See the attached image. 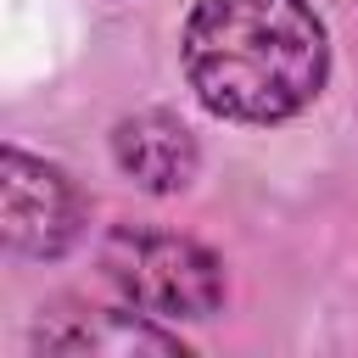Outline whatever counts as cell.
I'll list each match as a JSON object with an SVG mask.
<instances>
[{"mask_svg": "<svg viewBox=\"0 0 358 358\" xmlns=\"http://www.w3.org/2000/svg\"><path fill=\"white\" fill-rule=\"evenodd\" d=\"M112 162L151 196H173L196 179L201 151L196 134L173 117V112H134L112 129Z\"/></svg>", "mask_w": 358, "mask_h": 358, "instance_id": "obj_4", "label": "cell"}, {"mask_svg": "<svg viewBox=\"0 0 358 358\" xmlns=\"http://www.w3.org/2000/svg\"><path fill=\"white\" fill-rule=\"evenodd\" d=\"M179 56L224 123H285L330 78V34L308 0H196Z\"/></svg>", "mask_w": 358, "mask_h": 358, "instance_id": "obj_1", "label": "cell"}, {"mask_svg": "<svg viewBox=\"0 0 358 358\" xmlns=\"http://www.w3.org/2000/svg\"><path fill=\"white\" fill-rule=\"evenodd\" d=\"M34 347H45V352H112V358H129V352H185L179 336L151 324V313L134 319L129 302L123 308H73V313L39 319Z\"/></svg>", "mask_w": 358, "mask_h": 358, "instance_id": "obj_5", "label": "cell"}, {"mask_svg": "<svg viewBox=\"0 0 358 358\" xmlns=\"http://www.w3.org/2000/svg\"><path fill=\"white\" fill-rule=\"evenodd\" d=\"M84 224V201L73 190V179L45 162L28 157L22 145H6L0 157V235L11 257H62L78 241Z\"/></svg>", "mask_w": 358, "mask_h": 358, "instance_id": "obj_3", "label": "cell"}, {"mask_svg": "<svg viewBox=\"0 0 358 358\" xmlns=\"http://www.w3.org/2000/svg\"><path fill=\"white\" fill-rule=\"evenodd\" d=\"M101 268L117 296L151 319H213L224 302V268L190 235L112 229L101 246Z\"/></svg>", "mask_w": 358, "mask_h": 358, "instance_id": "obj_2", "label": "cell"}]
</instances>
